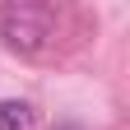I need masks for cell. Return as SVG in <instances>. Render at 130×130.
Here are the masks:
<instances>
[{"label":"cell","mask_w":130,"mask_h":130,"mask_svg":"<svg viewBox=\"0 0 130 130\" xmlns=\"http://www.w3.org/2000/svg\"><path fill=\"white\" fill-rule=\"evenodd\" d=\"M51 28H56V19H51V9H46V5L14 0V5L0 9V37H5L14 51H23V56L42 51L46 37H51Z\"/></svg>","instance_id":"obj_1"},{"label":"cell","mask_w":130,"mask_h":130,"mask_svg":"<svg viewBox=\"0 0 130 130\" xmlns=\"http://www.w3.org/2000/svg\"><path fill=\"white\" fill-rule=\"evenodd\" d=\"M0 130H37V111L28 102H0Z\"/></svg>","instance_id":"obj_2"}]
</instances>
